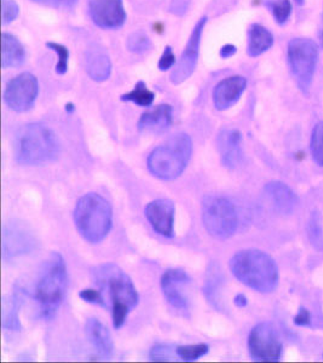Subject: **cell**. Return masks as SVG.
<instances>
[{"mask_svg": "<svg viewBox=\"0 0 323 363\" xmlns=\"http://www.w3.org/2000/svg\"><path fill=\"white\" fill-rule=\"evenodd\" d=\"M234 277L259 294H271L278 285V264L261 250H244L230 259Z\"/></svg>", "mask_w": 323, "mask_h": 363, "instance_id": "1", "label": "cell"}, {"mask_svg": "<svg viewBox=\"0 0 323 363\" xmlns=\"http://www.w3.org/2000/svg\"><path fill=\"white\" fill-rule=\"evenodd\" d=\"M94 275L97 285L108 289L112 301L113 326L119 330L124 326L130 313L138 306L140 296L136 286L126 272L112 263L96 268Z\"/></svg>", "mask_w": 323, "mask_h": 363, "instance_id": "2", "label": "cell"}, {"mask_svg": "<svg viewBox=\"0 0 323 363\" xmlns=\"http://www.w3.org/2000/svg\"><path fill=\"white\" fill-rule=\"evenodd\" d=\"M60 142L56 133L42 124H28L17 133L15 157L22 165H44L57 159Z\"/></svg>", "mask_w": 323, "mask_h": 363, "instance_id": "3", "label": "cell"}, {"mask_svg": "<svg viewBox=\"0 0 323 363\" xmlns=\"http://www.w3.org/2000/svg\"><path fill=\"white\" fill-rule=\"evenodd\" d=\"M68 275L63 257L54 252L39 272L34 287V299L38 301L42 318H54L66 296Z\"/></svg>", "mask_w": 323, "mask_h": 363, "instance_id": "4", "label": "cell"}, {"mask_svg": "<svg viewBox=\"0 0 323 363\" xmlns=\"http://www.w3.org/2000/svg\"><path fill=\"white\" fill-rule=\"evenodd\" d=\"M193 153V142L187 133H177L159 145L150 153L147 165L150 174L162 179L172 181L187 169Z\"/></svg>", "mask_w": 323, "mask_h": 363, "instance_id": "5", "label": "cell"}, {"mask_svg": "<svg viewBox=\"0 0 323 363\" xmlns=\"http://www.w3.org/2000/svg\"><path fill=\"white\" fill-rule=\"evenodd\" d=\"M74 220L84 239L91 244H98L107 238L112 229V206L100 194L89 193L76 203Z\"/></svg>", "mask_w": 323, "mask_h": 363, "instance_id": "6", "label": "cell"}, {"mask_svg": "<svg viewBox=\"0 0 323 363\" xmlns=\"http://www.w3.org/2000/svg\"><path fill=\"white\" fill-rule=\"evenodd\" d=\"M319 45L309 38H295L288 44L287 58L290 73L304 94L310 90L319 62Z\"/></svg>", "mask_w": 323, "mask_h": 363, "instance_id": "7", "label": "cell"}, {"mask_svg": "<svg viewBox=\"0 0 323 363\" xmlns=\"http://www.w3.org/2000/svg\"><path fill=\"white\" fill-rule=\"evenodd\" d=\"M203 224L210 235L228 239L239 227L237 208L228 199L208 196L203 201Z\"/></svg>", "mask_w": 323, "mask_h": 363, "instance_id": "8", "label": "cell"}, {"mask_svg": "<svg viewBox=\"0 0 323 363\" xmlns=\"http://www.w3.org/2000/svg\"><path fill=\"white\" fill-rule=\"evenodd\" d=\"M282 342L278 332L270 322L253 327L249 337V355L254 361L273 362L282 356Z\"/></svg>", "mask_w": 323, "mask_h": 363, "instance_id": "9", "label": "cell"}, {"mask_svg": "<svg viewBox=\"0 0 323 363\" xmlns=\"http://www.w3.org/2000/svg\"><path fill=\"white\" fill-rule=\"evenodd\" d=\"M39 94L38 79L30 73H22L8 82L4 101L13 112L23 113L33 108Z\"/></svg>", "mask_w": 323, "mask_h": 363, "instance_id": "10", "label": "cell"}, {"mask_svg": "<svg viewBox=\"0 0 323 363\" xmlns=\"http://www.w3.org/2000/svg\"><path fill=\"white\" fill-rule=\"evenodd\" d=\"M37 246V236L25 222L11 220L5 225L3 230V256L5 259L28 255Z\"/></svg>", "mask_w": 323, "mask_h": 363, "instance_id": "11", "label": "cell"}, {"mask_svg": "<svg viewBox=\"0 0 323 363\" xmlns=\"http://www.w3.org/2000/svg\"><path fill=\"white\" fill-rule=\"evenodd\" d=\"M206 23H208V17H201L193 29L187 46L183 51L177 66L174 67V72L171 73V83L174 85L184 83L187 79L191 78V74L196 69V65L199 60L200 44H201V38H203V32Z\"/></svg>", "mask_w": 323, "mask_h": 363, "instance_id": "12", "label": "cell"}, {"mask_svg": "<svg viewBox=\"0 0 323 363\" xmlns=\"http://www.w3.org/2000/svg\"><path fill=\"white\" fill-rule=\"evenodd\" d=\"M191 284V277L182 269H169L162 274V292L166 301H169L174 309L187 310L189 308L188 287Z\"/></svg>", "mask_w": 323, "mask_h": 363, "instance_id": "13", "label": "cell"}, {"mask_svg": "<svg viewBox=\"0 0 323 363\" xmlns=\"http://www.w3.org/2000/svg\"><path fill=\"white\" fill-rule=\"evenodd\" d=\"M89 13L96 26L103 29H119L126 22L123 0H89Z\"/></svg>", "mask_w": 323, "mask_h": 363, "instance_id": "14", "label": "cell"}, {"mask_svg": "<svg viewBox=\"0 0 323 363\" xmlns=\"http://www.w3.org/2000/svg\"><path fill=\"white\" fill-rule=\"evenodd\" d=\"M176 207L169 199H159L145 207V217L154 230L165 238L174 236Z\"/></svg>", "mask_w": 323, "mask_h": 363, "instance_id": "15", "label": "cell"}, {"mask_svg": "<svg viewBox=\"0 0 323 363\" xmlns=\"http://www.w3.org/2000/svg\"><path fill=\"white\" fill-rule=\"evenodd\" d=\"M242 135L237 130L225 128L217 137V148L220 160L225 167L234 169L240 165L242 160Z\"/></svg>", "mask_w": 323, "mask_h": 363, "instance_id": "16", "label": "cell"}, {"mask_svg": "<svg viewBox=\"0 0 323 363\" xmlns=\"http://www.w3.org/2000/svg\"><path fill=\"white\" fill-rule=\"evenodd\" d=\"M247 87V80L235 75L222 80L213 91V104L218 111H227L239 102Z\"/></svg>", "mask_w": 323, "mask_h": 363, "instance_id": "17", "label": "cell"}, {"mask_svg": "<svg viewBox=\"0 0 323 363\" xmlns=\"http://www.w3.org/2000/svg\"><path fill=\"white\" fill-rule=\"evenodd\" d=\"M266 198L269 199L273 210L282 216L295 213L299 205V199L290 186L282 182H270L264 188Z\"/></svg>", "mask_w": 323, "mask_h": 363, "instance_id": "18", "label": "cell"}, {"mask_svg": "<svg viewBox=\"0 0 323 363\" xmlns=\"http://www.w3.org/2000/svg\"><path fill=\"white\" fill-rule=\"evenodd\" d=\"M85 69L89 77L102 83L112 74V62L107 50L100 44H91L85 52Z\"/></svg>", "mask_w": 323, "mask_h": 363, "instance_id": "19", "label": "cell"}, {"mask_svg": "<svg viewBox=\"0 0 323 363\" xmlns=\"http://www.w3.org/2000/svg\"><path fill=\"white\" fill-rule=\"evenodd\" d=\"M174 121V109L170 104H160L144 113L138 121V130L145 133H162L171 128Z\"/></svg>", "mask_w": 323, "mask_h": 363, "instance_id": "20", "label": "cell"}, {"mask_svg": "<svg viewBox=\"0 0 323 363\" xmlns=\"http://www.w3.org/2000/svg\"><path fill=\"white\" fill-rule=\"evenodd\" d=\"M85 330H86L89 342H91L92 347H95V350L101 356L103 357L112 356L114 351L112 335L100 320L89 318L85 325Z\"/></svg>", "mask_w": 323, "mask_h": 363, "instance_id": "21", "label": "cell"}, {"mask_svg": "<svg viewBox=\"0 0 323 363\" xmlns=\"http://www.w3.org/2000/svg\"><path fill=\"white\" fill-rule=\"evenodd\" d=\"M26 51L20 40L13 34L1 35V67L16 68L25 63Z\"/></svg>", "mask_w": 323, "mask_h": 363, "instance_id": "22", "label": "cell"}, {"mask_svg": "<svg viewBox=\"0 0 323 363\" xmlns=\"http://www.w3.org/2000/svg\"><path fill=\"white\" fill-rule=\"evenodd\" d=\"M247 54L251 57H258L266 52L273 45V35L269 29L258 23H253L249 29Z\"/></svg>", "mask_w": 323, "mask_h": 363, "instance_id": "23", "label": "cell"}, {"mask_svg": "<svg viewBox=\"0 0 323 363\" xmlns=\"http://www.w3.org/2000/svg\"><path fill=\"white\" fill-rule=\"evenodd\" d=\"M18 309H20V299L17 294L10 296L8 299H4L3 301V327L5 330H21Z\"/></svg>", "mask_w": 323, "mask_h": 363, "instance_id": "24", "label": "cell"}, {"mask_svg": "<svg viewBox=\"0 0 323 363\" xmlns=\"http://www.w3.org/2000/svg\"><path fill=\"white\" fill-rule=\"evenodd\" d=\"M120 99L124 102H133L140 107H150L155 99V94L147 87L144 82H138L132 91L121 96Z\"/></svg>", "mask_w": 323, "mask_h": 363, "instance_id": "25", "label": "cell"}, {"mask_svg": "<svg viewBox=\"0 0 323 363\" xmlns=\"http://www.w3.org/2000/svg\"><path fill=\"white\" fill-rule=\"evenodd\" d=\"M307 236L311 246H314L317 251H323V223L319 211L311 212L307 222Z\"/></svg>", "mask_w": 323, "mask_h": 363, "instance_id": "26", "label": "cell"}, {"mask_svg": "<svg viewBox=\"0 0 323 363\" xmlns=\"http://www.w3.org/2000/svg\"><path fill=\"white\" fill-rule=\"evenodd\" d=\"M261 3L273 13V18L278 25H285L290 20L292 13L290 0H261Z\"/></svg>", "mask_w": 323, "mask_h": 363, "instance_id": "27", "label": "cell"}, {"mask_svg": "<svg viewBox=\"0 0 323 363\" xmlns=\"http://www.w3.org/2000/svg\"><path fill=\"white\" fill-rule=\"evenodd\" d=\"M210 347L208 344H195V345H179L176 347V355L182 361L193 362L208 355Z\"/></svg>", "mask_w": 323, "mask_h": 363, "instance_id": "28", "label": "cell"}, {"mask_svg": "<svg viewBox=\"0 0 323 363\" xmlns=\"http://www.w3.org/2000/svg\"><path fill=\"white\" fill-rule=\"evenodd\" d=\"M310 149L314 161L323 167V121H319L311 133Z\"/></svg>", "mask_w": 323, "mask_h": 363, "instance_id": "29", "label": "cell"}, {"mask_svg": "<svg viewBox=\"0 0 323 363\" xmlns=\"http://www.w3.org/2000/svg\"><path fill=\"white\" fill-rule=\"evenodd\" d=\"M49 49L57 54V63H56V73L60 75H64L68 70V61H69V50L66 46L58 43H46Z\"/></svg>", "mask_w": 323, "mask_h": 363, "instance_id": "30", "label": "cell"}, {"mask_svg": "<svg viewBox=\"0 0 323 363\" xmlns=\"http://www.w3.org/2000/svg\"><path fill=\"white\" fill-rule=\"evenodd\" d=\"M128 49L133 54H144L152 48V42L149 37L142 32H136L130 35L128 39Z\"/></svg>", "mask_w": 323, "mask_h": 363, "instance_id": "31", "label": "cell"}, {"mask_svg": "<svg viewBox=\"0 0 323 363\" xmlns=\"http://www.w3.org/2000/svg\"><path fill=\"white\" fill-rule=\"evenodd\" d=\"M20 8L15 0H1V20L3 25H8L16 20Z\"/></svg>", "mask_w": 323, "mask_h": 363, "instance_id": "32", "label": "cell"}, {"mask_svg": "<svg viewBox=\"0 0 323 363\" xmlns=\"http://www.w3.org/2000/svg\"><path fill=\"white\" fill-rule=\"evenodd\" d=\"M79 297L83 301H87V303H91L95 306H100L102 308L107 309L108 304L106 303L102 291H97V289H83L80 292Z\"/></svg>", "mask_w": 323, "mask_h": 363, "instance_id": "33", "label": "cell"}, {"mask_svg": "<svg viewBox=\"0 0 323 363\" xmlns=\"http://www.w3.org/2000/svg\"><path fill=\"white\" fill-rule=\"evenodd\" d=\"M176 349L170 345H157L150 351L152 361H171L174 357V351Z\"/></svg>", "mask_w": 323, "mask_h": 363, "instance_id": "34", "label": "cell"}, {"mask_svg": "<svg viewBox=\"0 0 323 363\" xmlns=\"http://www.w3.org/2000/svg\"><path fill=\"white\" fill-rule=\"evenodd\" d=\"M174 63H176V57H174L172 48L171 46H166L165 50H164V54H162L160 61H159V69L162 70V72L169 70L174 67Z\"/></svg>", "mask_w": 323, "mask_h": 363, "instance_id": "35", "label": "cell"}, {"mask_svg": "<svg viewBox=\"0 0 323 363\" xmlns=\"http://www.w3.org/2000/svg\"><path fill=\"white\" fill-rule=\"evenodd\" d=\"M32 1L56 9H71L78 3V0H32Z\"/></svg>", "mask_w": 323, "mask_h": 363, "instance_id": "36", "label": "cell"}, {"mask_svg": "<svg viewBox=\"0 0 323 363\" xmlns=\"http://www.w3.org/2000/svg\"><path fill=\"white\" fill-rule=\"evenodd\" d=\"M189 5H191V0H172L170 11L176 16H183L184 13H187Z\"/></svg>", "mask_w": 323, "mask_h": 363, "instance_id": "37", "label": "cell"}, {"mask_svg": "<svg viewBox=\"0 0 323 363\" xmlns=\"http://www.w3.org/2000/svg\"><path fill=\"white\" fill-rule=\"evenodd\" d=\"M311 321V315L305 308L299 310L298 314L295 318V323L297 326H309Z\"/></svg>", "mask_w": 323, "mask_h": 363, "instance_id": "38", "label": "cell"}, {"mask_svg": "<svg viewBox=\"0 0 323 363\" xmlns=\"http://www.w3.org/2000/svg\"><path fill=\"white\" fill-rule=\"evenodd\" d=\"M237 46L232 45V44H227V45H224L222 49H220V55L222 58H230L234 56V55L237 54Z\"/></svg>", "mask_w": 323, "mask_h": 363, "instance_id": "39", "label": "cell"}, {"mask_svg": "<svg viewBox=\"0 0 323 363\" xmlns=\"http://www.w3.org/2000/svg\"><path fill=\"white\" fill-rule=\"evenodd\" d=\"M247 303H249V301H247V297L244 294H239L237 297L234 298V304L239 306V308H244L247 306Z\"/></svg>", "mask_w": 323, "mask_h": 363, "instance_id": "40", "label": "cell"}, {"mask_svg": "<svg viewBox=\"0 0 323 363\" xmlns=\"http://www.w3.org/2000/svg\"><path fill=\"white\" fill-rule=\"evenodd\" d=\"M319 40H321V44L323 46V13H322V29H321V33H319Z\"/></svg>", "mask_w": 323, "mask_h": 363, "instance_id": "41", "label": "cell"}, {"mask_svg": "<svg viewBox=\"0 0 323 363\" xmlns=\"http://www.w3.org/2000/svg\"><path fill=\"white\" fill-rule=\"evenodd\" d=\"M295 1L297 3V4L300 5V6L304 5V3H305V0H295Z\"/></svg>", "mask_w": 323, "mask_h": 363, "instance_id": "42", "label": "cell"}]
</instances>
